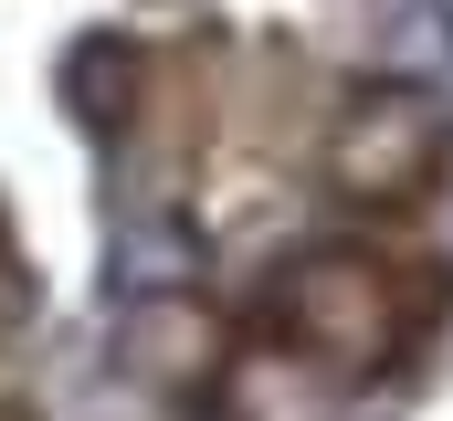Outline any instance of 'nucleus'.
I'll return each mask as SVG.
<instances>
[{
    "label": "nucleus",
    "mask_w": 453,
    "mask_h": 421,
    "mask_svg": "<svg viewBox=\"0 0 453 421\" xmlns=\"http://www.w3.org/2000/svg\"><path fill=\"white\" fill-rule=\"evenodd\" d=\"M422 158H433V105H422V96H380L338 137V169L358 180V190H401Z\"/></svg>",
    "instance_id": "nucleus-1"
}]
</instances>
